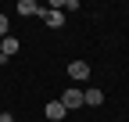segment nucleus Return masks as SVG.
<instances>
[{
	"label": "nucleus",
	"mask_w": 129,
	"mask_h": 122,
	"mask_svg": "<svg viewBox=\"0 0 129 122\" xmlns=\"http://www.w3.org/2000/svg\"><path fill=\"white\" fill-rule=\"evenodd\" d=\"M61 104H64L68 111H72V108H83V104H86V101H83V90L68 86V90H64V97H61Z\"/></svg>",
	"instance_id": "nucleus-1"
},
{
	"label": "nucleus",
	"mask_w": 129,
	"mask_h": 122,
	"mask_svg": "<svg viewBox=\"0 0 129 122\" xmlns=\"http://www.w3.org/2000/svg\"><path fill=\"white\" fill-rule=\"evenodd\" d=\"M64 111H68V108H64L61 101H50V104H47V108H43V115L50 118V122H61V118H64Z\"/></svg>",
	"instance_id": "nucleus-2"
},
{
	"label": "nucleus",
	"mask_w": 129,
	"mask_h": 122,
	"mask_svg": "<svg viewBox=\"0 0 129 122\" xmlns=\"http://www.w3.org/2000/svg\"><path fill=\"white\" fill-rule=\"evenodd\" d=\"M18 47H22V43L18 40H14V36H4V43H0V57H14V54H18Z\"/></svg>",
	"instance_id": "nucleus-3"
},
{
	"label": "nucleus",
	"mask_w": 129,
	"mask_h": 122,
	"mask_svg": "<svg viewBox=\"0 0 129 122\" xmlns=\"http://www.w3.org/2000/svg\"><path fill=\"white\" fill-rule=\"evenodd\" d=\"M68 75H72V79H86V75H90V65H86V61H72V65H68Z\"/></svg>",
	"instance_id": "nucleus-4"
},
{
	"label": "nucleus",
	"mask_w": 129,
	"mask_h": 122,
	"mask_svg": "<svg viewBox=\"0 0 129 122\" xmlns=\"http://www.w3.org/2000/svg\"><path fill=\"white\" fill-rule=\"evenodd\" d=\"M43 22L50 25V29H61L64 25V11H43Z\"/></svg>",
	"instance_id": "nucleus-5"
},
{
	"label": "nucleus",
	"mask_w": 129,
	"mask_h": 122,
	"mask_svg": "<svg viewBox=\"0 0 129 122\" xmlns=\"http://www.w3.org/2000/svg\"><path fill=\"white\" fill-rule=\"evenodd\" d=\"M18 14H25V18H29V14H36V18H43V7H36L32 0H18Z\"/></svg>",
	"instance_id": "nucleus-6"
},
{
	"label": "nucleus",
	"mask_w": 129,
	"mask_h": 122,
	"mask_svg": "<svg viewBox=\"0 0 129 122\" xmlns=\"http://www.w3.org/2000/svg\"><path fill=\"white\" fill-rule=\"evenodd\" d=\"M83 101L90 104V108H101V104H104V94H101V90L93 86V90H86V94H83Z\"/></svg>",
	"instance_id": "nucleus-7"
},
{
	"label": "nucleus",
	"mask_w": 129,
	"mask_h": 122,
	"mask_svg": "<svg viewBox=\"0 0 129 122\" xmlns=\"http://www.w3.org/2000/svg\"><path fill=\"white\" fill-rule=\"evenodd\" d=\"M4 36H11V33H7V14H0V40Z\"/></svg>",
	"instance_id": "nucleus-8"
},
{
	"label": "nucleus",
	"mask_w": 129,
	"mask_h": 122,
	"mask_svg": "<svg viewBox=\"0 0 129 122\" xmlns=\"http://www.w3.org/2000/svg\"><path fill=\"white\" fill-rule=\"evenodd\" d=\"M0 122H14V115L11 111H0Z\"/></svg>",
	"instance_id": "nucleus-9"
},
{
	"label": "nucleus",
	"mask_w": 129,
	"mask_h": 122,
	"mask_svg": "<svg viewBox=\"0 0 129 122\" xmlns=\"http://www.w3.org/2000/svg\"><path fill=\"white\" fill-rule=\"evenodd\" d=\"M0 43H4V40H0Z\"/></svg>",
	"instance_id": "nucleus-10"
}]
</instances>
